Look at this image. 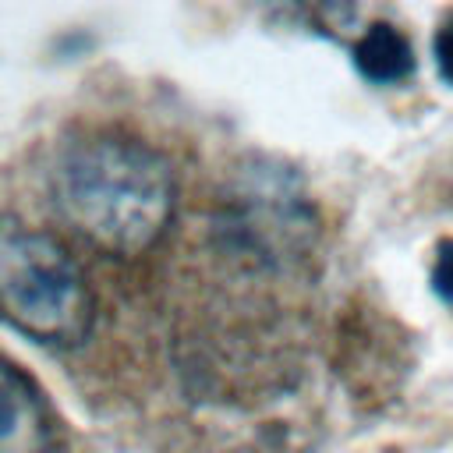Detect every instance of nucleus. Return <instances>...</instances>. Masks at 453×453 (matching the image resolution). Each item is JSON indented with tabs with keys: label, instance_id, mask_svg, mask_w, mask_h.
I'll return each instance as SVG.
<instances>
[{
	"label": "nucleus",
	"instance_id": "1",
	"mask_svg": "<svg viewBox=\"0 0 453 453\" xmlns=\"http://www.w3.org/2000/svg\"><path fill=\"white\" fill-rule=\"evenodd\" d=\"M50 191L78 237L124 258L149 251L163 237L177 202L166 156L113 131H92L60 145Z\"/></svg>",
	"mask_w": 453,
	"mask_h": 453
},
{
	"label": "nucleus",
	"instance_id": "2",
	"mask_svg": "<svg viewBox=\"0 0 453 453\" xmlns=\"http://www.w3.org/2000/svg\"><path fill=\"white\" fill-rule=\"evenodd\" d=\"M92 290L67 248L18 216H0V322L42 347H78L92 329Z\"/></svg>",
	"mask_w": 453,
	"mask_h": 453
},
{
	"label": "nucleus",
	"instance_id": "3",
	"mask_svg": "<svg viewBox=\"0 0 453 453\" xmlns=\"http://www.w3.org/2000/svg\"><path fill=\"white\" fill-rule=\"evenodd\" d=\"M0 453H53V418L35 382L0 357Z\"/></svg>",
	"mask_w": 453,
	"mask_h": 453
},
{
	"label": "nucleus",
	"instance_id": "4",
	"mask_svg": "<svg viewBox=\"0 0 453 453\" xmlns=\"http://www.w3.org/2000/svg\"><path fill=\"white\" fill-rule=\"evenodd\" d=\"M354 67L372 85H393L403 81L414 71V50L411 39L393 28L389 21H375L361 32L354 42Z\"/></svg>",
	"mask_w": 453,
	"mask_h": 453
},
{
	"label": "nucleus",
	"instance_id": "5",
	"mask_svg": "<svg viewBox=\"0 0 453 453\" xmlns=\"http://www.w3.org/2000/svg\"><path fill=\"white\" fill-rule=\"evenodd\" d=\"M432 290L453 304V237L435 248V269H432Z\"/></svg>",
	"mask_w": 453,
	"mask_h": 453
},
{
	"label": "nucleus",
	"instance_id": "6",
	"mask_svg": "<svg viewBox=\"0 0 453 453\" xmlns=\"http://www.w3.org/2000/svg\"><path fill=\"white\" fill-rule=\"evenodd\" d=\"M432 53H435V67H439L442 81L453 85V14L439 25V32L432 39Z\"/></svg>",
	"mask_w": 453,
	"mask_h": 453
}]
</instances>
